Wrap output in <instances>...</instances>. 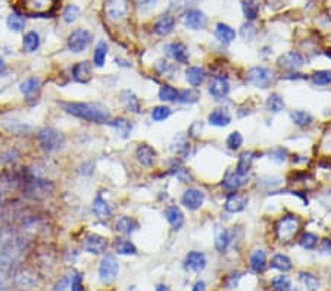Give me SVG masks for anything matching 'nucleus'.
<instances>
[{
    "mask_svg": "<svg viewBox=\"0 0 331 291\" xmlns=\"http://www.w3.org/2000/svg\"><path fill=\"white\" fill-rule=\"evenodd\" d=\"M64 111L69 115H74L80 119L95 122V124H106L109 122L110 113L108 108L100 103H81V102H64L61 103Z\"/></svg>",
    "mask_w": 331,
    "mask_h": 291,
    "instance_id": "obj_1",
    "label": "nucleus"
},
{
    "mask_svg": "<svg viewBox=\"0 0 331 291\" xmlns=\"http://www.w3.org/2000/svg\"><path fill=\"white\" fill-rule=\"evenodd\" d=\"M302 228V221L296 215H286L276 223V236L281 243H290L299 234Z\"/></svg>",
    "mask_w": 331,
    "mask_h": 291,
    "instance_id": "obj_2",
    "label": "nucleus"
},
{
    "mask_svg": "<svg viewBox=\"0 0 331 291\" xmlns=\"http://www.w3.org/2000/svg\"><path fill=\"white\" fill-rule=\"evenodd\" d=\"M57 0H21V9L29 16H44L55 11Z\"/></svg>",
    "mask_w": 331,
    "mask_h": 291,
    "instance_id": "obj_3",
    "label": "nucleus"
},
{
    "mask_svg": "<svg viewBox=\"0 0 331 291\" xmlns=\"http://www.w3.org/2000/svg\"><path fill=\"white\" fill-rule=\"evenodd\" d=\"M274 80V71L266 67H253L246 72V81L256 88H268Z\"/></svg>",
    "mask_w": 331,
    "mask_h": 291,
    "instance_id": "obj_4",
    "label": "nucleus"
},
{
    "mask_svg": "<svg viewBox=\"0 0 331 291\" xmlns=\"http://www.w3.org/2000/svg\"><path fill=\"white\" fill-rule=\"evenodd\" d=\"M92 40H93V36L90 31H87L84 28H78L69 34L67 44H68V49L72 53H81L84 50H87Z\"/></svg>",
    "mask_w": 331,
    "mask_h": 291,
    "instance_id": "obj_5",
    "label": "nucleus"
},
{
    "mask_svg": "<svg viewBox=\"0 0 331 291\" xmlns=\"http://www.w3.org/2000/svg\"><path fill=\"white\" fill-rule=\"evenodd\" d=\"M130 11L128 0H106L105 2V14L112 22H119L127 18Z\"/></svg>",
    "mask_w": 331,
    "mask_h": 291,
    "instance_id": "obj_6",
    "label": "nucleus"
},
{
    "mask_svg": "<svg viewBox=\"0 0 331 291\" xmlns=\"http://www.w3.org/2000/svg\"><path fill=\"white\" fill-rule=\"evenodd\" d=\"M119 272V264L116 261V257L113 254H106L99 266V278L102 282L109 284L115 278L118 277Z\"/></svg>",
    "mask_w": 331,
    "mask_h": 291,
    "instance_id": "obj_7",
    "label": "nucleus"
},
{
    "mask_svg": "<svg viewBox=\"0 0 331 291\" xmlns=\"http://www.w3.org/2000/svg\"><path fill=\"white\" fill-rule=\"evenodd\" d=\"M39 141L46 152H55L64 144V137L59 131H56L53 128H43L39 133Z\"/></svg>",
    "mask_w": 331,
    "mask_h": 291,
    "instance_id": "obj_8",
    "label": "nucleus"
},
{
    "mask_svg": "<svg viewBox=\"0 0 331 291\" xmlns=\"http://www.w3.org/2000/svg\"><path fill=\"white\" fill-rule=\"evenodd\" d=\"M183 25L187 29H193V31H199V29H205L207 25V16L200 9H187L183 16Z\"/></svg>",
    "mask_w": 331,
    "mask_h": 291,
    "instance_id": "obj_9",
    "label": "nucleus"
},
{
    "mask_svg": "<svg viewBox=\"0 0 331 291\" xmlns=\"http://www.w3.org/2000/svg\"><path fill=\"white\" fill-rule=\"evenodd\" d=\"M205 202V193L199 188H189L181 196V205L189 210L202 208Z\"/></svg>",
    "mask_w": 331,
    "mask_h": 291,
    "instance_id": "obj_10",
    "label": "nucleus"
},
{
    "mask_svg": "<svg viewBox=\"0 0 331 291\" xmlns=\"http://www.w3.org/2000/svg\"><path fill=\"white\" fill-rule=\"evenodd\" d=\"M249 203V196L246 193H240V191H233L228 194L224 208L230 213H238L242 210H245Z\"/></svg>",
    "mask_w": 331,
    "mask_h": 291,
    "instance_id": "obj_11",
    "label": "nucleus"
},
{
    "mask_svg": "<svg viewBox=\"0 0 331 291\" xmlns=\"http://www.w3.org/2000/svg\"><path fill=\"white\" fill-rule=\"evenodd\" d=\"M277 65L286 71H296L305 65V57L299 52H287L278 57Z\"/></svg>",
    "mask_w": 331,
    "mask_h": 291,
    "instance_id": "obj_12",
    "label": "nucleus"
},
{
    "mask_svg": "<svg viewBox=\"0 0 331 291\" xmlns=\"http://www.w3.org/2000/svg\"><path fill=\"white\" fill-rule=\"evenodd\" d=\"M209 94L214 100H224L230 94V84L222 77H215L209 84Z\"/></svg>",
    "mask_w": 331,
    "mask_h": 291,
    "instance_id": "obj_13",
    "label": "nucleus"
},
{
    "mask_svg": "<svg viewBox=\"0 0 331 291\" xmlns=\"http://www.w3.org/2000/svg\"><path fill=\"white\" fill-rule=\"evenodd\" d=\"M84 247L90 254H102L108 249V240L99 234H90L85 238Z\"/></svg>",
    "mask_w": 331,
    "mask_h": 291,
    "instance_id": "obj_14",
    "label": "nucleus"
},
{
    "mask_svg": "<svg viewBox=\"0 0 331 291\" xmlns=\"http://www.w3.org/2000/svg\"><path fill=\"white\" fill-rule=\"evenodd\" d=\"M246 180H248V177L240 175L235 169H230V171H227V174L222 180V187L228 191H237L238 188H242L246 184Z\"/></svg>",
    "mask_w": 331,
    "mask_h": 291,
    "instance_id": "obj_15",
    "label": "nucleus"
},
{
    "mask_svg": "<svg viewBox=\"0 0 331 291\" xmlns=\"http://www.w3.org/2000/svg\"><path fill=\"white\" fill-rule=\"evenodd\" d=\"M165 52L166 55L169 56V57H172L178 63H187L189 62V50H187V47L183 43H168L165 46Z\"/></svg>",
    "mask_w": 331,
    "mask_h": 291,
    "instance_id": "obj_16",
    "label": "nucleus"
},
{
    "mask_svg": "<svg viewBox=\"0 0 331 291\" xmlns=\"http://www.w3.org/2000/svg\"><path fill=\"white\" fill-rule=\"evenodd\" d=\"M206 256L202 253V251H190L187 256H186V261H184V266L186 269H190L193 272H202L205 268H206Z\"/></svg>",
    "mask_w": 331,
    "mask_h": 291,
    "instance_id": "obj_17",
    "label": "nucleus"
},
{
    "mask_svg": "<svg viewBox=\"0 0 331 291\" xmlns=\"http://www.w3.org/2000/svg\"><path fill=\"white\" fill-rule=\"evenodd\" d=\"M136 157H137L138 164H141L143 167H152L156 160V152L152 146L143 143V144H138L137 150H136Z\"/></svg>",
    "mask_w": 331,
    "mask_h": 291,
    "instance_id": "obj_18",
    "label": "nucleus"
},
{
    "mask_svg": "<svg viewBox=\"0 0 331 291\" xmlns=\"http://www.w3.org/2000/svg\"><path fill=\"white\" fill-rule=\"evenodd\" d=\"M175 27V18L171 15H162L153 25V33L156 36H162L165 37L168 34H171Z\"/></svg>",
    "mask_w": 331,
    "mask_h": 291,
    "instance_id": "obj_19",
    "label": "nucleus"
},
{
    "mask_svg": "<svg viewBox=\"0 0 331 291\" xmlns=\"http://www.w3.org/2000/svg\"><path fill=\"white\" fill-rule=\"evenodd\" d=\"M164 215H165L166 221L169 222V225L174 230H179L184 225V215H183V212H181V209L178 206H175V205L168 206L165 209V212H164Z\"/></svg>",
    "mask_w": 331,
    "mask_h": 291,
    "instance_id": "obj_20",
    "label": "nucleus"
},
{
    "mask_svg": "<svg viewBox=\"0 0 331 291\" xmlns=\"http://www.w3.org/2000/svg\"><path fill=\"white\" fill-rule=\"evenodd\" d=\"M209 124L214 125V126H227V125L231 124V115L227 109H214V111L209 113Z\"/></svg>",
    "mask_w": 331,
    "mask_h": 291,
    "instance_id": "obj_21",
    "label": "nucleus"
},
{
    "mask_svg": "<svg viewBox=\"0 0 331 291\" xmlns=\"http://www.w3.org/2000/svg\"><path fill=\"white\" fill-rule=\"evenodd\" d=\"M206 78V71L202 67H189L186 70V81L192 87H199L202 85Z\"/></svg>",
    "mask_w": 331,
    "mask_h": 291,
    "instance_id": "obj_22",
    "label": "nucleus"
},
{
    "mask_svg": "<svg viewBox=\"0 0 331 291\" xmlns=\"http://www.w3.org/2000/svg\"><path fill=\"white\" fill-rule=\"evenodd\" d=\"M72 78L77 83H88L92 78V67L88 62H78L72 68Z\"/></svg>",
    "mask_w": 331,
    "mask_h": 291,
    "instance_id": "obj_23",
    "label": "nucleus"
},
{
    "mask_svg": "<svg viewBox=\"0 0 331 291\" xmlns=\"http://www.w3.org/2000/svg\"><path fill=\"white\" fill-rule=\"evenodd\" d=\"M215 36H217V39H218L221 43L228 44V43L235 40L237 33H235L234 28H231L230 25L224 24V22H220V24H217V27H215Z\"/></svg>",
    "mask_w": 331,
    "mask_h": 291,
    "instance_id": "obj_24",
    "label": "nucleus"
},
{
    "mask_svg": "<svg viewBox=\"0 0 331 291\" xmlns=\"http://www.w3.org/2000/svg\"><path fill=\"white\" fill-rule=\"evenodd\" d=\"M93 213L100 219H108L112 215V209H110L109 203L102 196H97L93 200Z\"/></svg>",
    "mask_w": 331,
    "mask_h": 291,
    "instance_id": "obj_25",
    "label": "nucleus"
},
{
    "mask_svg": "<svg viewBox=\"0 0 331 291\" xmlns=\"http://www.w3.org/2000/svg\"><path fill=\"white\" fill-rule=\"evenodd\" d=\"M121 103H123V106H124L127 111L133 112V113H138L140 109H141L138 97L134 93L128 91V90H125V91L121 93Z\"/></svg>",
    "mask_w": 331,
    "mask_h": 291,
    "instance_id": "obj_26",
    "label": "nucleus"
},
{
    "mask_svg": "<svg viewBox=\"0 0 331 291\" xmlns=\"http://www.w3.org/2000/svg\"><path fill=\"white\" fill-rule=\"evenodd\" d=\"M230 241H231L230 233L222 227H217L215 228V249L218 250L220 253L225 251L228 244H230Z\"/></svg>",
    "mask_w": 331,
    "mask_h": 291,
    "instance_id": "obj_27",
    "label": "nucleus"
},
{
    "mask_svg": "<svg viewBox=\"0 0 331 291\" xmlns=\"http://www.w3.org/2000/svg\"><path fill=\"white\" fill-rule=\"evenodd\" d=\"M250 268L253 272L259 274L263 272L266 268V254L263 250H255L250 256Z\"/></svg>",
    "mask_w": 331,
    "mask_h": 291,
    "instance_id": "obj_28",
    "label": "nucleus"
},
{
    "mask_svg": "<svg viewBox=\"0 0 331 291\" xmlns=\"http://www.w3.org/2000/svg\"><path fill=\"white\" fill-rule=\"evenodd\" d=\"M116 231H119L121 234H131L138 228L137 221L131 216H121L116 223H115Z\"/></svg>",
    "mask_w": 331,
    "mask_h": 291,
    "instance_id": "obj_29",
    "label": "nucleus"
},
{
    "mask_svg": "<svg viewBox=\"0 0 331 291\" xmlns=\"http://www.w3.org/2000/svg\"><path fill=\"white\" fill-rule=\"evenodd\" d=\"M113 247H115V251L118 254H123V256H133V254L137 253L136 246L130 240H127V238H116Z\"/></svg>",
    "mask_w": 331,
    "mask_h": 291,
    "instance_id": "obj_30",
    "label": "nucleus"
},
{
    "mask_svg": "<svg viewBox=\"0 0 331 291\" xmlns=\"http://www.w3.org/2000/svg\"><path fill=\"white\" fill-rule=\"evenodd\" d=\"M242 9H243V14H245L248 21H255L258 18V15H259L261 5L258 3V0H243L242 2Z\"/></svg>",
    "mask_w": 331,
    "mask_h": 291,
    "instance_id": "obj_31",
    "label": "nucleus"
},
{
    "mask_svg": "<svg viewBox=\"0 0 331 291\" xmlns=\"http://www.w3.org/2000/svg\"><path fill=\"white\" fill-rule=\"evenodd\" d=\"M171 149H172V152L177 153L181 157H187L189 153H190V143H189V140H187L186 136L181 134L178 137H175Z\"/></svg>",
    "mask_w": 331,
    "mask_h": 291,
    "instance_id": "obj_32",
    "label": "nucleus"
},
{
    "mask_svg": "<svg viewBox=\"0 0 331 291\" xmlns=\"http://www.w3.org/2000/svg\"><path fill=\"white\" fill-rule=\"evenodd\" d=\"M290 118L293 121V124L305 128V126H309V125L314 122V118L309 112L306 111H294L290 113Z\"/></svg>",
    "mask_w": 331,
    "mask_h": 291,
    "instance_id": "obj_33",
    "label": "nucleus"
},
{
    "mask_svg": "<svg viewBox=\"0 0 331 291\" xmlns=\"http://www.w3.org/2000/svg\"><path fill=\"white\" fill-rule=\"evenodd\" d=\"M22 46H24L25 52H28V53L36 52V50L40 47V36H39V33H36V31H29V33H27V34L24 36Z\"/></svg>",
    "mask_w": 331,
    "mask_h": 291,
    "instance_id": "obj_34",
    "label": "nucleus"
},
{
    "mask_svg": "<svg viewBox=\"0 0 331 291\" xmlns=\"http://www.w3.org/2000/svg\"><path fill=\"white\" fill-rule=\"evenodd\" d=\"M106 55H108V44L105 42H99L95 47V53H93V63L97 68H102L105 65Z\"/></svg>",
    "mask_w": 331,
    "mask_h": 291,
    "instance_id": "obj_35",
    "label": "nucleus"
},
{
    "mask_svg": "<svg viewBox=\"0 0 331 291\" xmlns=\"http://www.w3.org/2000/svg\"><path fill=\"white\" fill-rule=\"evenodd\" d=\"M110 126L118 133L119 137H123V139H128V137H130L131 124H130L125 118H118V119H115L113 122H110Z\"/></svg>",
    "mask_w": 331,
    "mask_h": 291,
    "instance_id": "obj_36",
    "label": "nucleus"
},
{
    "mask_svg": "<svg viewBox=\"0 0 331 291\" xmlns=\"http://www.w3.org/2000/svg\"><path fill=\"white\" fill-rule=\"evenodd\" d=\"M252 160H253V153L245 152L240 156V159H238V164H237V167H235V171H237L240 175L248 177L250 167H252Z\"/></svg>",
    "mask_w": 331,
    "mask_h": 291,
    "instance_id": "obj_37",
    "label": "nucleus"
},
{
    "mask_svg": "<svg viewBox=\"0 0 331 291\" xmlns=\"http://www.w3.org/2000/svg\"><path fill=\"white\" fill-rule=\"evenodd\" d=\"M179 96V91L175 88V87H172V85H162L161 87V90H159V99L162 100V102H166V103H171V102H177L178 100Z\"/></svg>",
    "mask_w": 331,
    "mask_h": 291,
    "instance_id": "obj_38",
    "label": "nucleus"
},
{
    "mask_svg": "<svg viewBox=\"0 0 331 291\" xmlns=\"http://www.w3.org/2000/svg\"><path fill=\"white\" fill-rule=\"evenodd\" d=\"M291 266H293V265H291V261H290L286 254H276V256L271 259V268L278 269V271H281V272H289L290 269H291Z\"/></svg>",
    "mask_w": 331,
    "mask_h": 291,
    "instance_id": "obj_39",
    "label": "nucleus"
},
{
    "mask_svg": "<svg viewBox=\"0 0 331 291\" xmlns=\"http://www.w3.org/2000/svg\"><path fill=\"white\" fill-rule=\"evenodd\" d=\"M199 99H200V93H199L196 88H187V90L179 91V96L177 102L183 103V105H193Z\"/></svg>",
    "mask_w": 331,
    "mask_h": 291,
    "instance_id": "obj_40",
    "label": "nucleus"
},
{
    "mask_svg": "<svg viewBox=\"0 0 331 291\" xmlns=\"http://www.w3.org/2000/svg\"><path fill=\"white\" fill-rule=\"evenodd\" d=\"M312 83L319 87H324V85H330L331 84V71L330 70H321L315 71L311 77Z\"/></svg>",
    "mask_w": 331,
    "mask_h": 291,
    "instance_id": "obj_41",
    "label": "nucleus"
},
{
    "mask_svg": "<svg viewBox=\"0 0 331 291\" xmlns=\"http://www.w3.org/2000/svg\"><path fill=\"white\" fill-rule=\"evenodd\" d=\"M266 109L269 112H273V113H278V112H281L284 109V100H283V97L280 96V94H271V96L266 99Z\"/></svg>",
    "mask_w": 331,
    "mask_h": 291,
    "instance_id": "obj_42",
    "label": "nucleus"
},
{
    "mask_svg": "<svg viewBox=\"0 0 331 291\" xmlns=\"http://www.w3.org/2000/svg\"><path fill=\"white\" fill-rule=\"evenodd\" d=\"M299 278H300L302 284H304L305 287H306L309 291L319 290L321 282H319V279H318L314 274H311V272H302V274L299 275Z\"/></svg>",
    "mask_w": 331,
    "mask_h": 291,
    "instance_id": "obj_43",
    "label": "nucleus"
},
{
    "mask_svg": "<svg viewBox=\"0 0 331 291\" xmlns=\"http://www.w3.org/2000/svg\"><path fill=\"white\" fill-rule=\"evenodd\" d=\"M318 241H319V238L314 233H304L299 238V244L305 250H314L317 247Z\"/></svg>",
    "mask_w": 331,
    "mask_h": 291,
    "instance_id": "obj_44",
    "label": "nucleus"
},
{
    "mask_svg": "<svg viewBox=\"0 0 331 291\" xmlns=\"http://www.w3.org/2000/svg\"><path fill=\"white\" fill-rule=\"evenodd\" d=\"M80 15H81V9H80L78 6H75V5H68V6L64 9V12H62V19H64V22H67V24H72V22H75V21L80 18Z\"/></svg>",
    "mask_w": 331,
    "mask_h": 291,
    "instance_id": "obj_45",
    "label": "nucleus"
},
{
    "mask_svg": "<svg viewBox=\"0 0 331 291\" xmlns=\"http://www.w3.org/2000/svg\"><path fill=\"white\" fill-rule=\"evenodd\" d=\"M155 70L158 71V74H159L161 77H166V78H172L174 74H175V71H177L172 63H169V62H166V60H159V62H156Z\"/></svg>",
    "mask_w": 331,
    "mask_h": 291,
    "instance_id": "obj_46",
    "label": "nucleus"
},
{
    "mask_svg": "<svg viewBox=\"0 0 331 291\" xmlns=\"http://www.w3.org/2000/svg\"><path fill=\"white\" fill-rule=\"evenodd\" d=\"M6 24H8L9 29L18 33V31H22L24 27H25V19L19 14H11L8 16V19H6Z\"/></svg>",
    "mask_w": 331,
    "mask_h": 291,
    "instance_id": "obj_47",
    "label": "nucleus"
},
{
    "mask_svg": "<svg viewBox=\"0 0 331 291\" xmlns=\"http://www.w3.org/2000/svg\"><path fill=\"white\" fill-rule=\"evenodd\" d=\"M271 290L273 291H291V282L286 275H280L273 279L271 282Z\"/></svg>",
    "mask_w": 331,
    "mask_h": 291,
    "instance_id": "obj_48",
    "label": "nucleus"
},
{
    "mask_svg": "<svg viewBox=\"0 0 331 291\" xmlns=\"http://www.w3.org/2000/svg\"><path fill=\"white\" fill-rule=\"evenodd\" d=\"M171 109L168 108V106H155L151 112V116H152L153 121H156V122H161V121H165L169 118V115H171Z\"/></svg>",
    "mask_w": 331,
    "mask_h": 291,
    "instance_id": "obj_49",
    "label": "nucleus"
},
{
    "mask_svg": "<svg viewBox=\"0 0 331 291\" xmlns=\"http://www.w3.org/2000/svg\"><path fill=\"white\" fill-rule=\"evenodd\" d=\"M242 144H243V137H242V134L238 133V131H233L230 136H228V139H227V146H228V149L230 150H238L240 147H242Z\"/></svg>",
    "mask_w": 331,
    "mask_h": 291,
    "instance_id": "obj_50",
    "label": "nucleus"
},
{
    "mask_svg": "<svg viewBox=\"0 0 331 291\" xmlns=\"http://www.w3.org/2000/svg\"><path fill=\"white\" fill-rule=\"evenodd\" d=\"M39 84H40V81H39L37 78H28V80H25L24 83L21 84L19 90H21V93H22V94L28 96V94L34 93V91L39 88Z\"/></svg>",
    "mask_w": 331,
    "mask_h": 291,
    "instance_id": "obj_51",
    "label": "nucleus"
},
{
    "mask_svg": "<svg viewBox=\"0 0 331 291\" xmlns=\"http://www.w3.org/2000/svg\"><path fill=\"white\" fill-rule=\"evenodd\" d=\"M287 156H289V152L284 147H276V149H273L269 152V159L277 162V164H283L287 159Z\"/></svg>",
    "mask_w": 331,
    "mask_h": 291,
    "instance_id": "obj_52",
    "label": "nucleus"
},
{
    "mask_svg": "<svg viewBox=\"0 0 331 291\" xmlns=\"http://www.w3.org/2000/svg\"><path fill=\"white\" fill-rule=\"evenodd\" d=\"M171 172H172V175H175V177H177V178H178L181 182H187V181L192 178V177H190V174H189V171H187L186 168L172 167L171 168Z\"/></svg>",
    "mask_w": 331,
    "mask_h": 291,
    "instance_id": "obj_53",
    "label": "nucleus"
},
{
    "mask_svg": "<svg viewBox=\"0 0 331 291\" xmlns=\"http://www.w3.org/2000/svg\"><path fill=\"white\" fill-rule=\"evenodd\" d=\"M71 291H84L83 288V275L77 274L71 279Z\"/></svg>",
    "mask_w": 331,
    "mask_h": 291,
    "instance_id": "obj_54",
    "label": "nucleus"
},
{
    "mask_svg": "<svg viewBox=\"0 0 331 291\" xmlns=\"http://www.w3.org/2000/svg\"><path fill=\"white\" fill-rule=\"evenodd\" d=\"M240 278H242V274H240V272L231 274L230 277L227 278V287H228V288H237V287H238V282H240Z\"/></svg>",
    "mask_w": 331,
    "mask_h": 291,
    "instance_id": "obj_55",
    "label": "nucleus"
},
{
    "mask_svg": "<svg viewBox=\"0 0 331 291\" xmlns=\"http://www.w3.org/2000/svg\"><path fill=\"white\" fill-rule=\"evenodd\" d=\"M319 253L331 256V238H324L319 243Z\"/></svg>",
    "mask_w": 331,
    "mask_h": 291,
    "instance_id": "obj_56",
    "label": "nucleus"
},
{
    "mask_svg": "<svg viewBox=\"0 0 331 291\" xmlns=\"http://www.w3.org/2000/svg\"><path fill=\"white\" fill-rule=\"evenodd\" d=\"M202 130H203V125L200 124V122H193V125L189 130V134L193 136V137H199V134L202 133Z\"/></svg>",
    "mask_w": 331,
    "mask_h": 291,
    "instance_id": "obj_57",
    "label": "nucleus"
},
{
    "mask_svg": "<svg viewBox=\"0 0 331 291\" xmlns=\"http://www.w3.org/2000/svg\"><path fill=\"white\" fill-rule=\"evenodd\" d=\"M192 291H206V284H205V281H197L193 285V290Z\"/></svg>",
    "mask_w": 331,
    "mask_h": 291,
    "instance_id": "obj_58",
    "label": "nucleus"
},
{
    "mask_svg": "<svg viewBox=\"0 0 331 291\" xmlns=\"http://www.w3.org/2000/svg\"><path fill=\"white\" fill-rule=\"evenodd\" d=\"M68 282H69V279L68 278H65V279H64L61 284H57V287H56L55 291H65L67 290V285H68Z\"/></svg>",
    "mask_w": 331,
    "mask_h": 291,
    "instance_id": "obj_59",
    "label": "nucleus"
},
{
    "mask_svg": "<svg viewBox=\"0 0 331 291\" xmlns=\"http://www.w3.org/2000/svg\"><path fill=\"white\" fill-rule=\"evenodd\" d=\"M5 70H6V63H5V60H3V59L0 57V75H2L3 72H5Z\"/></svg>",
    "mask_w": 331,
    "mask_h": 291,
    "instance_id": "obj_60",
    "label": "nucleus"
},
{
    "mask_svg": "<svg viewBox=\"0 0 331 291\" xmlns=\"http://www.w3.org/2000/svg\"><path fill=\"white\" fill-rule=\"evenodd\" d=\"M156 291H171L166 285H162V284H159V285H156Z\"/></svg>",
    "mask_w": 331,
    "mask_h": 291,
    "instance_id": "obj_61",
    "label": "nucleus"
},
{
    "mask_svg": "<svg viewBox=\"0 0 331 291\" xmlns=\"http://www.w3.org/2000/svg\"><path fill=\"white\" fill-rule=\"evenodd\" d=\"M327 196H328V199H331V191H328V194H327ZM328 203L331 205V202H328Z\"/></svg>",
    "mask_w": 331,
    "mask_h": 291,
    "instance_id": "obj_62",
    "label": "nucleus"
}]
</instances>
